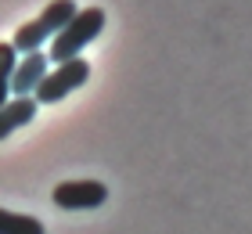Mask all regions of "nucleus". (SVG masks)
<instances>
[{
	"mask_svg": "<svg viewBox=\"0 0 252 234\" xmlns=\"http://www.w3.org/2000/svg\"><path fill=\"white\" fill-rule=\"evenodd\" d=\"M76 0H51L47 7L40 11L32 22H26V26H18L15 29V36H11V47H15L18 54H32V51H40L43 43H51L58 33L72 22L76 15Z\"/></svg>",
	"mask_w": 252,
	"mask_h": 234,
	"instance_id": "nucleus-1",
	"label": "nucleus"
},
{
	"mask_svg": "<svg viewBox=\"0 0 252 234\" xmlns=\"http://www.w3.org/2000/svg\"><path fill=\"white\" fill-rule=\"evenodd\" d=\"M101 29H105V7H83V11H76L72 22H68L58 36L47 43V58L54 65L68 62V58H79L87 43H94L101 36Z\"/></svg>",
	"mask_w": 252,
	"mask_h": 234,
	"instance_id": "nucleus-2",
	"label": "nucleus"
},
{
	"mask_svg": "<svg viewBox=\"0 0 252 234\" xmlns=\"http://www.w3.org/2000/svg\"><path fill=\"white\" fill-rule=\"evenodd\" d=\"M90 79V65L83 58H68V62H58L54 68H47V76H43V83L36 87V104H58L65 101L72 90H79Z\"/></svg>",
	"mask_w": 252,
	"mask_h": 234,
	"instance_id": "nucleus-3",
	"label": "nucleus"
},
{
	"mask_svg": "<svg viewBox=\"0 0 252 234\" xmlns=\"http://www.w3.org/2000/svg\"><path fill=\"white\" fill-rule=\"evenodd\" d=\"M105 202H108V187L101 180L54 184V205H62V209H101Z\"/></svg>",
	"mask_w": 252,
	"mask_h": 234,
	"instance_id": "nucleus-4",
	"label": "nucleus"
},
{
	"mask_svg": "<svg viewBox=\"0 0 252 234\" xmlns=\"http://www.w3.org/2000/svg\"><path fill=\"white\" fill-rule=\"evenodd\" d=\"M47 68H51V58L43 51H32L26 58H18L15 72H11V94L15 98H32L36 87L43 83V76H47Z\"/></svg>",
	"mask_w": 252,
	"mask_h": 234,
	"instance_id": "nucleus-5",
	"label": "nucleus"
},
{
	"mask_svg": "<svg viewBox=\"0 0 252 234\" xmlns=\"http://www.w3.org/2000/svg\"><path fill=\"white\" fill-rule=\"evenodd\" d=\"M32 115H36V98H11L4 108H0V140L11 137L18 126L32 123Z\"/></svg>",
	"mask_w": 252,
	"mask_h": 234,
	"instance_id": "nucleus-6",
	"label": "nucleus"
},
{
	"mask_svg": "<svg viewBox=\"0 0 252 234\" xmlns=\"http://www.w3.org/2000/svg\"><path fill=\"white\" fill-rule=\"evenodd\" d=\"M0 234H47L43 224L29 213H11V209H0Z\"/></svg>",
	"mask_w": 252,
	"mask_h": 234,
	"instance_id": "nucleus-7",
	"label": "nucleus"
},
{
	"mask_svg": "<svg viewBox=\"0 0 252 234\" xmlns=\"http://www.w3.org/2000/svg\"><path fill=\"white\" fill-rule=\"evenodd\" d=\"M15 65H18V51L11 47V40H0V76H4V79H11Z\"/></svg>",
	"mask_w": 252,
	"mask_h": 234,
	"instance_id": "nucleus-8",
	"label": "nucleus"
},
{
	"mask_svg": "<svg viewBox=\"0 0 252 234\" xmlns=\"http://www.w3.org/2000/svg\"><path fill=\"white\" fill-rule=\"evenodd\" d=\"M7 101H11V79H4V76H0V108H4Z\"/></svg>",
	"mask_w": 252,
	"mask_h": 234,
	"instance_id": "nucleus-9",
	"label": "nucleus"
}]
</instances>
